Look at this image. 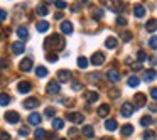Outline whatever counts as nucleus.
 <instances>
[{
  "label": "nucleus",
  "instance_id": "nucleus-1",
  "mask_svg": "<svg viewBox=\"0 0 157 140\" xmlns=\"http://www.w3.org/2000/svg\"><path fill=\"white\" fill-rule=\"evenodd\" d=\"M44 47L46 49H58V51H63L64 49V39H63V36L59 34H54L51 36V37H48L44 41Z\"/></svg>",
  "mask_w": 157,
  "mask_h": 140
},
{
  "label": "nucleus",
  "instance_id": "nucleus-2",
  "mask_svg": "<svg viewBox=\"0 0 157 140\" xmlns=\"http://www.w3.org/2000/svg\"><path fill=\"white\" fill-rule=\"evenodd\" d=\"M103 4H106V7L112 12H120L123 10V2L122 0H101Z\"/></svg>",
  "mask_w": 157,
  "mask_h": 140
},
{
  "label": "nucleus",
  "instance_id": "nucleus-3",
  "mask_svg": "<svg viewBox=\"0 0 157 140\" xmlns=\"http://www.w3.org/2000/svg\"><path fill=\"white\" fill-rule=\"evenodd\" d=\"M133 112H135V110H133V105H132L130 101H125V103L122 105V108H120V113H122V116H125V118L132 116Z\"/></svg>",
  "mask_w": 157,
  "mask_h": 140
},
{
  "label": "nucleus",
  "instance_id": "nucleus-4",
  "mask_svg": "<svg viewBox=\"0 0 157 140\" xmlns=\"http://www.w3.org/2000/svg\"><path fill=\"white\" fill-rule=\"evenodd\" d=\"M59 91H61V86H59L58 81L52 79V81L48 83V86H46V93H48V95H58Z\"/></svg>",
  "mask_w": 157,
  "mask_h": 140
},
{
  "label": "nucleus",
  "instance_id": "nucleus-5",
  "mask_svg": "<svg viewBox=\"0 0 157 140\" xmlns=\"http://www.w3.org/2000/svg\"><path fill=\"white\" fill-rule=\"evenodd\" d=\"M58 83H68L71 81V71H68V69H59L58 71V79H56Z\"/></svg>",
  "mask_w": 157,
  "mask_h": 140
},
{
  "label": "nucleus",
  "instance_id": "nucleus-6",
  "mask_svg": "<svg viewBox=\"0 0 157 140\" xmlns=\"http://www.w3.org/2000/svg\"><path fill=\"white\" fill-rule=\"evenodd\" d=\"M90 62H91L93 66H101L103 62H105V54H103V52H93Z\"/></svg>",
  "mask_w": 157,
  "mask_h": 140
},
{
  "label": "nucleus",
  "instance_id": "nucleus-7",
  "mask_svg": "<svg viewBox=\"0 0 157 140\" xmlns=\"http://www.w3.org/2000/svg\"><path fill=\"white\" fill-rule=\"evenodd\" d=\"M66 118H68L69 122H73V123H83V122H85V116H83L81 113H78V112L68 113V115H66Z\"/></svg>",
  "mask_w": 157,
  "mask_h": 140
},
{
  "label": "nucleus",
  "instance_id": "nucleus-8",
  "mask_svg": "<svg viewBox=\"0 0 157 140\" xmlns=\"http://www.w3.org/2000/svg\"><path fill=\"white\" fill-rule=\"evenodd\" d=\"M106 78H108L112 83H118L120 79H122V74H120L115 68H112V69H108V71H106Z\"/></svg>",
  "mask_w": 157,
  "mask_h": 140
},
{
  "label": "nucleus",
  "instance_id": "nucleus-9",
  "mask_svg": "<svg viewBox=\"0 0 157 140\" xmlns=\"http://www.w3.org/2000/svg\"><path fill=\"white\" fill-rule=\"evenodd\" d=\"M32 66H34V64H32V59H31V58H24V59L21 61V64H19V68H21V71L29 73V71L32 69Z\"/></svg>",
  "mask_w": 157,
  "mask_h": 140
},
{
  "label": "nucleus",
  "instance_id": "nucleus-10",
  "mask_svg": "<svg viewBox=\"0 0 157 140\" xmlns=\"http://www.w3.org/2000/svg\"><path fill=\"white\" fill-rule=\"evenodd\" d=\"M5 122L19 123V122H21V115H19L17 112H7V113H5Z\"/></svg>",
  "mask_w": 157,
  "mask_h": 140
},
{
  "label": "nucleus",
  "instance_id": "nucleus-11",
  "mask_svg": "<svg viewBox=\"0 0 157 140\" xmlns=\"http://www.w3.org/2000/svg\"><path fill=\"white\" fill-rule=\"evenodd\" d=\"M145 105V95L144 93H137L135 95V105H133V110H139Z\"/></svg>",
  "mask_w": 157,
  "mask_h": 140
},
{
  "label": "nucleus",
  "instance_id": "nucleus-12",
  "mask_svg": "<svg viewBox=\"0 0 157 140\" xmlns=\"http://www.w3.org/2000/svg\"><path fill=\"white\" fill-rule=\"evenodd\" d=\"M17 88H19V93H29L32 89V83L31 81H21L17 85Z\"/></svg>",
  "mask_w": 157,
  "mask_h": 140
},
{
  "label": "nucleus",
  "instance_id": "nucleus-13",
  "mask_svg": "<svg viewBox=\"0 0 157 140\" xmlns=\"http://www.w3.org/2000/svg\"><path fill=\"white\" fill-rule=\"evenodd\" d=\"M96 113H98V116H101V118H106V116H108V113H110V106L106 105V103H103V105L98 106Z\"/></svg>",
  "mask_w": 157,
  "mask_h": 140
},
{
  "label": "nucleus",
  "instance_id": "nucleus-14",
  "mask_svg": "<svg viewBox=\"0 0 157 140\" xmlns=\"http://www.w3.org/2000/svg\"><path fill=\"white\" fill-rule=\"evenodd\" d=\"M24 106L27 110H34V108H37V106H39V100L37 98H27L24 101Z\"/></svg>",
  "mask_w": 157,
  "mask_h": 140
},
{
  "label": "nucleus",
  "instance_id": "nucleus-15",
  "mask_svg": "<svg viewBox=\"0 0 157 140\" xmlns=\"http://www.w3.org/2000/svg\"><path fill=\"white\" fill-rule=\"evenodd\" d=\"M41 122H42L41 113H31L29 115V123L31 125H41Z\"/></svg>",
  "mask_w": 157,
  "mask_h": 140
},
{
  "label": "nucleus",
  "instance_id": "nucleus-16",
  "mask_svg": "<svg viewBox=\"0 0 157 140\" xmlns=\"http://www.w3.org/2000/svg\"><path fill=\"white\" fill-rule=\"evenodd\" d=\"M61 32L63 34H66V36H69V34H73V24L69 21H64L61 24Z\"/></svg>",
  "mask_w": 157,
  "mask_h": 140
},
{
  "label": "nucleus",
  "instance_id": "nucleus-17",
  "mask_svg": "<svg viewBox=\"0 0 157 140\" xmlns=\"http://www.w3.org/2000/svg\"><path fill=\"white\" fill-rule=\"evenodd\" d=\"M24 51H25L24 42L17 41V42H14V44H12V52H14V54H22Z\"/></svg>",
  "mask_w": 157,
  "mask_h": 140
},
{
  "label": "nucleus",
  "instance_id": "nucleus-18",
  "mask_svg": "<svg viewBox=\"0 0 157 140\" xmlns=\"http://www.w3.org/2000/svg\"><path fill=\"white\" fill-rule=\"evenodd\" d=\"M85 98H86V101H88V103H95V101H98L100 95L96 91H86L85 93Z\"/></svg>",
  "mask_w": 157,
  "mask_h": 140
},
{
  "label": "nucleus",
  "instance_id": "nucleus-19",
  "mask_svg": "<svg viewBox=\"0 0 157 140\" xmlns=\"http://www.w3.org/2000/svg\"><path fill=\"white\" fill-rule=\"evenodd\" d=\"M105 128L108 130V132H115V130L118 128V123H117V120H113V118L106 120V122H105Z\"/></svg>",
  "mask_w": 157,
  "mask_h": 140
},
{
  "label": "nucleus",
  "instance_id": "nucleus-20",
  "mask_svg": "<svg viewBox=\"0 0 157 140\" xmlns=\"http://www.w3.org/2000/svg\"><path fill=\"white\" fill-rule=\"evenodd\" d=\"M17 36L22 39V41H25V39H29V29L25 27V25H21V27L17 29Z\"/></svg>",
  "mask_w": 157,
  "mask_h": 140
},
{
  "label": "nucleus",
  "instance_id": "nucleus-21",
  "mask_svg": "<svg viewBox=\"0 0 157 140\" xmlns=\"http://www.w3.org/2000/svg\"><path fill=\"white\" fill-rule=\"evenodd\" d=\"M81 130H83V135H85L86 138H93V137H95V130H93L91 125H85Z\"/></svg>",
  "mask_w": 157,
  "mask_h": 140
},
{
  "label": "nucleus",
  "instance_id": "nucleus-22",
  "mask_svg": "<svg viewBox=\"0 0 157 140\" xmlns=\"http://www.w3.org/2000/svg\"><path fill=\"white\" fill-rule=\"evenodd\" d=\"M133 15L142 19L144 15H145V7H144V5H135V7H133Z\"/></svg>",
  "mask_w": 157,
  "mask_h": 140
},
{
  "label": "nucleus",
  "instance_id": "nucleus-23",
  "mask_svg": "<svg viewBox=\"0 0 157 140\" xmlns=\"http://www.w3.org/2000/svg\"><path fill=\"white\" fill-rule=\"evenodd\" d=\"M145 27H147V31H149L150 34H155V29H157V21H155V19H150V21L147 22V25H145Z\"/></svg>",
  "mask_w": 157,
  "mask_h": 140
},
{
  "label": "nucleus",
  "instance_id": "nucleus-24",
  "mask_svg": "<svg viewBox=\"0 0 157 140\" xmlns=\"http://www.w3.org/2000/svg\"><path fill=\"white\" fill-rule=\"evenodd\" d=\"M36 29H37L39 32H48L49 31V24L46 21H41V22H37V24H36Z\"/></svg>",
  "mask_w": 157,
  "mask_h": 140
},
{
  "label": "nucleus",
  "instance_id": "nucleus-25",
  "mask_svg": "<svg viewBox=\"0 0 157 140\" xmlns=\"http://www.w3.org/2000/svg\"><path fill=\"white\" fill-rule=\"evenodd\" d=\"M132 133H133V127L130 125V123H127V125L122 127V135L123 137H130Z\"/></svg>",
  "mask_w": 157,
  "mask_h": 140
},
{
  "label": "nucleus",
  "instance_id": "nucleus-26",
  "mask_svg": "<svg viewBox=\"0 0 157 140\" xmlns=\"http://www.w3.org/2000/svg\"><path fill=\"white\" fill-rule=\"evenodd\" d=\"M127 85H128L130 88H137V86L140 85V79L137 78V76H130V78L127 79Z\"/></svg>",
  "mask_w": 157,
  "mask_h": 140
},
{
  "label": "nucleus",
  "instance_id": "nucleus-27",
  "mask_svg": "<svg viewBox=\"0 0 157 140\" xmlns=\"http://www.w3.org/2000/svg\"><path fill=\"white\" fill-rule=\"evenodd\" d=\"M36 74H37L39 78H46V76H48V68H44V66H37V68H36Z\"/></svg>",
  "mask_w": 157,
  "mask_h": 140
},
{
  "label": "nucleus",
  "instance_id": "nucleus-28",
  "mask_svg": "<svg viewBox=\"0 0 157 140\" xmlns=\"http://www.w3.org/2000/svg\"><path fill=\"white\" fill-rule=\"evenodd\" d=\"M9 103H10V96H9L7 93H0V105L7 106Z\"/></svg>",
  "mask_w": 157,
  "mask_h": 140
},
{
  "label": "nucleus",
  "instance_id": "nucleus-29",
  "mask_svg": "<svg viewBox=\"0 0 157 140\" xmlns=\"http://www.w3.org/2000/svg\"><path fill=\"white\" fill-rule=\"evenodd\" d=\"M152 123H154V118H152V116H149V115L140 118V125H142V127H149V125H152Z\"/></svg>",
  "mask_w": 157,
  "mask_h": 140
},
{
  "label": "nucleus",
  "instance_id": "nucleus-30",
  "mask_svg": "<svg viewBox=\"0 0 157 140\" xmlns=\"http://www.w3.org/2000/svg\"><path fill=\"white\" fill-rule=\"evenodd\" d=\"M117 44H118V42H117V39H115V37H108V39L105 41V46H106L108 49H115V47H117Z\"/></svg>",
  "mask_w": 157,
  "mask_h": 140
},
{
  "label": "nucleus",
  "instance_id": "nucleus-31",
  "mask_svg": "<svg viewBox=\"0 0 157 140\" xmlns=\"http://www.w3.org/2000/svg\"><path fill=\"white\" fill-rule=\"evenodd\" d=\"M63 127H64V122H63L61 118H54V120H52V128H54V130H61Z\"/></svg>",
  "mask_w": 157,
  "mask_h": 140
},
{
  "label": "nucleus",
  "instance_id": "nucleus-32",
  "mask_svg": "<svg viewBox=\"0 0 157 140\" xmlns=\"http://www.w3.org/2000/svg\"><path fill=\"white\" fill-rule=\"evenodd\" d=\"M118 96H120V89L118 88H110L108 89V98L115 100V98H118Z\"/></svg>",
  "mask_w": 157,
  "mask_h": 140
},
{
  "label": "nucleus",
  "instance_id": "nucleus-33",
  "mask_svg": "<svg viewBox=\"0 0 157 140\" xmlns=\"http://www.w3.org/2000/svg\"><path fill=\"white\" fill-rule=\"evenodd\" d=\"M144 79H145L147 83H149V81H154V79H155V69H150V71H147L145 76H144Z\"/></svg>",
  "mask_w": 157,
  "mask_h": 140
},
{
  "label": "nucleus",
  "instance_id": "nucleus-34",
  "mask_svg": "<svg viewBox=\"0 0 157 140\" xmlns=\"http://www.w3.org/2000/svg\"><path fill=\"white\" fill-rule=\"evenodd\" d=\"M101 17H103V9H101V7H96L95 10H93V19H96V21H100Z\"/></svg>",
  "mask_w": 157,
  "mask_h": 140
},
{
  "label": "nucleus",
  "instance_id": "nucleus-35",
  "mask_svg": "<svg viewBox=\"0 0 157 140\" xmlns=\"http://www.w3.org/2000/svg\"><path fill=\"white\" fill-rule=\"evenodd\" d=\"M36 12H37V15H48V7L46 5H37V9H36Z\"/></svg>",
  "mask_w": 157,
  "mask_h": 140
},
{
  "label": "nucleus",
  "instance_id": "nucleus-36",
  "mask_svg": "<svg viewBox=\"0 0 157 140\" xmlns=\"http://www.w3.org/2000/svg\"><path fill=\"white\" fill-rule=\"evenodd\" d=\"M46 59H48L49 62H56L59 59V56L56 54V52H48V54H46Z\"/></svg>",
  "mask_w": 157,
  "mask_h": 140
},
{
  "label": "nucleus",
  "instance_id": "nucleus-37",
  "mask_svg": "<svg viewBox=\"0 0 157 140\" xmlns=\"http://www.w3.org/2000/svg\"><path fill=\"white\" fill-rule=\"evenodd\" d=\"M54 7H58L59 10H64L68 7V4H66L64 0H54Z\"/></svg>",
  "mask_w": 157,
  "mask_h": 140
},
{
  "label": "nucleus",
  "instance_id": "nucleus-38",
  "mask_svg": "<svg viewBox=\"0 0 157 140\" xmlns=\"http://www.w3.org/2000/svg\"><path fill=\"white\" fill-rule=\"evenodd\" d=\"M149 46H150L152 51H155V49H157V37H155V34H152V37L149 39Z\"/></svg>",
  "mask_w": 157,
  "mask_h": 140
},
{
  "label": "nucleus",
  "instance_id": "nucleus-39",
  "mask_svg": "<svg viewBox=\"0 0 157 140\" xmlns=\"http://www.w3.org/2000/svg\"><path fill=\"white\" fill-rule=\"evenodd\" d=\"M120 37H122L123 42H130V41H132V32L125 31V32H122V36H120Z\"/></svg>",
  "mask_w": 157,
  "mask_h": 140
},
{
  "label": "nucleus",
  "instance_id": "nucleus-40",
  "mask_svg": "<svg viewBox=\"0 0 157 140\" xmlns=\"http://www.w3.org/2000/svg\"><path fill=\"white\" fill-rule=\"evenodd\" d=\"M78 68H81V69L88 68V59H86V58H83V56H81V58L78 59Z\"/></svg>",
  "mask_w": 157,
  "mask_h": 140
},
{
  "label": "nucleus",
  "instance_id": "nucleus-41",
  "mask_svg": "<svg viewBox=\"0 0 157 140\" xmlns=\"http://www.w3.org/2000/svg\"><path fill=\"white\" fill-rule=\"evenodd\" d=\"M34 135H36V138H37V140H41V138H44V137H46V130L44 128H37L34 132Z\"/></svg>",
  "mask_w": 157,
  "mask_h": 140
},
{
  "label": "nucleus",
  "instance_id": "nucleus-42",
  "mask_svg": "<svg viewBox=\"0 0 157 140\" xmlns=\"http://www.w3.org/2000/svg\"><path fill=\"white\" fill-rule=\"evenodd\" d=\"M137 61H139V62L147 61V54H145L144 51H139V52H137Z\"/></svg>",
  "mask_w": 157,
  "mask_h": 140
},
{
  "label": "nucleus",
  "instance_id": "nucleus-43",
  "mask_svg": "<svg viewBox=\"0 0 157 140\" xmlns=\"http://www.w3.org/2000/svg\"><path fill=\"white\" fill-rule=\"evenodd\" d=\"M144 140H155V133L154 132H145L144 133Z\"/></svg>",
  "mask_w": 157,
  "mask_h": 140
},
{
  "label": "nucleus",
  "instance_id": "nucleus-44",
  "mask_svg": "<svg viewBox=\"0 0 157 140\" xmlns=\"http://www.w3.org/2000/svg\"><path fill=\"white\" fill-rule=\"evenodd\" d=\"M71 88L75 89V91H79V89L83 88V85H81L79 81H73V83H71Z\"/></svg>",
  "mask_w": 157,
  "mask_h": 140
},
{
  "label": "nucleus",
  "instance_id": "nucleus-45",
  "mask_svg": "<svg viewBox=\"0 0 157 140\" xmlns=\"http://www.w3.org/2000/svg\"><path fill=\"white\" fill-rule=\"evenodd\" d=\"M90 81H100V73H90Z\"/></svg>",
  "mask_w": 157,
  "mask_h": 140
},
{
  "label": "nucleus",
  "instance_id": "nucleus-46",
  "mask_svg": "<svg viewBox=\"0 0 157 140\" xmlns=\"http://www.w3.org/2000/svg\"><path fill=\"white\" fill-rule=\"evenodd\" d=\"M54 108H52V106H48V108H46L44 110V115H48V116H52V115H54Z\"/></svg>",
  "mask_w": 157,
  "mask_h": 140
},
{
  "label": "nucleus",
  "instance_id": "nucleus-47",
  "mask_svg": "<svg viewBox=\"0 0 157 140\" xmlns=\"http://www.w3.org/2000/svg\"><path fill=\"white\" fill-rule=\"evenodd\" d=\"M0 140H10V133L2 132V133H0Z\"/></svg>",
  "mask_w": 157,
  "mask_h": 140
},
{
  "label": "nucleus",
  "instance_id": "nucleus-48",
  "mask_svg": "<svg viewBox=\"0 0 157 140\" xmlns=\"http://www.w3.org/2000/svg\"><path fill=\"white\" fill-rule=\"evenodd\" d=\"M117 24L118 25H127V19L125 17H118L117 19Z\"/></svg>",
  "mask_w": 157,
  "mask_h": 140
},
{
  "label": "nucleus",
  "instance_id": "nucleus-49",
  "mask_svg": "<svg viewBox=\"0 0 157 140\" xmlns=\"http://www.w3.org/2000/svg\"><path fill=\"white\" fill-rule=\"evenodd\" d=\"M5 19H7V12H5V10H0V22L5 21Z\"/></svg>",
  "mask_w": 157,
  "mask_h": 140
},
{
  "label": "nucleus",
  "instance_id": "nucleus-50",
  "mask_svg": "<svg viewBox=\"0 0 157 140\" xmlns=\"http://www.w3.org/2000/svg\"><path fill=\"white\" fill-rule=\"evenodd\" d=\"M29 133V128H21L19 130V135H22V137H25Z\"/></svg>",
  "mask_w": 157,
  "mask_h": 140
},
{
  "label": "nucleus",
  "instance_id": "nucleus-51",
  "mask_svg": "<svg viewBox=\"0 0 157 140\" xmlns=\"http://www.w3.org/2000/svg\"><path fill=\"white\" fill-rule=\"evenodd\" d=\"M132 68L135 71H139V69H142V62H135V64H132Z\"/></svg>",
  "mask_w": 157,
  "mask_h": 140
},
{
  "label": "nucleus",
  "instance_id": "nucleus-52",
  "mask_svg": "<svg viewBox=\"0 0 157 140\" xmlns=\"http://www.w3.org/2000/svg\"><path fill=\"white\" fill-rule=\"evenodd\" d=\"M150 96H152V100H155V98H157V89H155V88L150 89Z\"/></svg>",
  "mask_w": 157,
  "mask_h": 140
},
{
  "label": "nucleus",
  "instance_id": "nucleus-53",
  "mask_svg": "<svg viewBox=\"0 0 157 140\" xmlns=\"http://www.w3.org/2000/svg\"><path fill=\"white\" fill-rule=\"evenodd\" d=\"M150 112H152V113L157 112V105H155V103H150Z\"/></svg>",
  "mask_w": 157,
  "mask_h": 140
},
{
  "label": "nucleus",
  "instance_id": "nucleus-54",
  "mask_svg": "<svg viewBox=\"0 0 157 140\" xmlns=\"http://www.w3.org/2000/svg\"><path fill=\"white\" fill-rule=\"evenodd\" d=\"M64 15H63V12H58V14H54V19L56 21H59V19H63Z\"/></svg>",
  "mask_w": 157,
  "mask_h": 140
},
{
  "label": "nucleus",
  "instance_id": "nucleus-55",
  "mask_svg": "<svg viewBox=\"0 0 157 140\" xmlns=\"http://www.w3.org/2000/svg\"><path fill=\"white\" fill-rule=\"evenodd\" d=\"M76 133H78V130H75V128H71V130H69V135H71V137H75Z\"/></svg>",
  "mask_w": 157,
  "mask_h": 140
},
{
  "label": "nucleus",
  "instance_id": "nucleus-56",
  "mask_svg": "<svg viewBox=\"0 0 157 140\" xmlns=\"http://www.w3.org/2000/svg\"><path fill=\"white\" fill-rule=\"evenodd\" d=\"M0 68H7V62H4L2 59H0Z\"/></svg>",
  "mask_w": 157,
  "mask_h": 140
},
{
  "label": "nucleus",
  "instance_id": "nucleus-57",
  "mask_svg": "<svg viewBox=\"0 0 157 140\" xmlns=\"http://www.w3.org/2000/svg\"><path fill=\"white\" fill-rule=\"evenodd\" d=\"M59 140H68V138H59Z\"/></svg>",
  "mask_w": 157,
  "mask_h": 140
},
{
  "label": "nucleus",
  "instance_id": "nucleus-58",
  "mask_svg": "<svg viewBox=\"0 0 157 140\" xmlns=\"http://www.w3.org/2000/svg\"><path fill=\"white\" fill-rule=\"evenodd\" d=\"M81 2H88V0H81Z\"/></svg>",
  "mask_w": 157,
  "mask_h": 140
}]
</instances>
